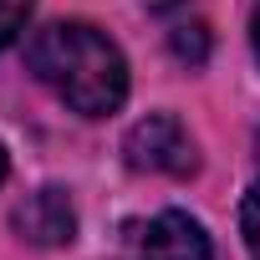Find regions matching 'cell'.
Wrapping results in <instances>:
<instances>
[{
  "label": "cell",
  "instance_id": "1",
  "mask_svg": "<svg viewBox=\"0 0 260 260\" xmlns=\"http://www.w3.org/2000/svg\"><path fill=\"white\" fill-rule=\"evenodd\" d=\"M26 67L46 82L77 117H107L127 97V61L122 51L87 21H56L31 36Z\"/></svg>",
  "mask_w": 260,
  "mask_h": 260
},
{
  "label": "cell",
  "instance_id": "2",
  "mask_svg": "<svg viewBox=\"0 0 260 260\" xmlns=\"http://www.w3.org/2000/svg\"><path fill=\"white\" fill-rule=\"evenodd\" d=\"M122 158L127 169L138 174H169V179H184L199 169V153H194V138L189 127L174 117V112H148L127 127L122 138Z\"/></svg>",
  "mask_w": 260,
  "mask_h": 260
},
{
  "label": "cell",
  "instance_id": "3",
  "mask_svg": "<svg viewBox=\"0 0 260 260\" xmlns=\"http://www.w3.org/2000/svg\"><path fill=\"white\" fill-rule=\"evenodd\" d=\"M11 224H16L21 240H31V245H41V250H56V245H72V240H77V209H72V199H67L61 189H36V194H26V199L16 204Z\"/></svg>",
  "mask_w": 260,
  "mask_h": 260
},
{
  "label": "cell",
  "instance_id": "4",
  "mask_svg": "<svg viewBox=\"0 0 260 260\" xmlns=\"http://www.w3.org/2000/svg\"><path fill=\"white\" fill-rule=\"evenodd\" d=\"M143 260H214V250H209V235H204L199 219L169 209V214H158V219L148 224V235H143Z\"/></svg>",
  "mask_w": 260,
  "mask_h": 260
},
{
  "label": "cell",
  "instance_id": "5",
  "mask_svg": "<svg viewBox=\"0 0 260 260\" xmlns=\"http://www.w3.org/2000/svg\"><path fill=\"white\" fill-rule=\"evenodd\" d=\"M148 11L164 21L169 51H174L184 67H199V61L209 56V26H204V16L189 6V0H148Z\"/></svg>",
  "mask_w": 260,
  "mask_h": 260
},
{
  "label": "cell",
  "instance_id": "6",
  "mask_svg": "<svg viewBox=\"0 0 260 260\" xmlns=\"http://www.w3.org/2000/svg\"><path fill=\"white\" fill-rule=\"evenodd\" d=\"M240 235H245L250 260H260V184H250V194L240 204Z\"/></svg>",
  "mask_w": 260,
  "mask_h": 260
},
{
  "label": "cell",
  "instance_id": "7",
  "mask_svg": "<svg viewBox=\"0 0 260 260\" xmlns=\"http://www.w3.org/2000/svg\"><path fill=\"white\" fill-rule=\"evenodd\" d=\"M31 6L36 0H0V51H6L21 31H26V21H31Z\"/></svg>",
  "mask_w": 260,
  "mask_h": 260
},
{
  "label": "cell",
  "instance_id": "8",
  "mask_svg": "<svg viewBox=\"0 0 260 260\" xmlns=\"http://www.w3.org/2000/svg\"><path fill=\"white\" fill-rule=\"evenodd\" d=\"M250 36H255V56H260V6H255V26H250Z\"/></svg>",
  "mask_w": 260,
  "mask_h": 260
},
{
  "label": "cell",
  "instance_id": "9",
  "mask_svg": "<svg viewBox=\"0 0 260 260\" xmlns=\"http://www.w3.org/2000/svg\"><path fill=\"white\" fill-rule=\"evenodd\" d=\"M6 169H11V164H6V148H0V179H6Z\"/></svg>",
  "mask_w": 260,
  "mask_h": 260
},
{
  "label": "cell",
  "instance_id": "10",
  "mask_svg": "<svg viewBox=\"0 0 260 260\" xmlns=\"http://www.w3.org/2000/svg\"><path fill=\"white\" fill-rule=\"evenodd\" d=\"M255 148H260V133H255Z\"/></svg>",
  "mask_w": 260,
  "mask_h": 260
}]
</instances>
